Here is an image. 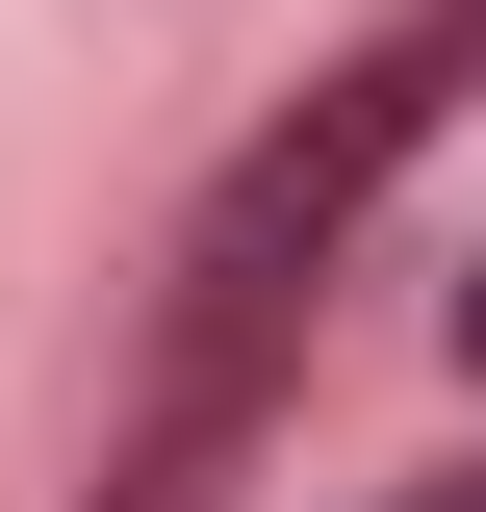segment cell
Listing matches in <instances>:
<instances>
[{"label":"cell","mask_w":486,"mask_h":512,"mask_svg":"<svg viewBox=\"0 0 486 512\" xmlns=\"http://www.w3.org/2000/svg\"><path fill=\"white\" fill-rule=\"evenodd\" d=\"M461 359H486V282H461Z\"/></svg>","instance_id":"1"}]
</instances>
